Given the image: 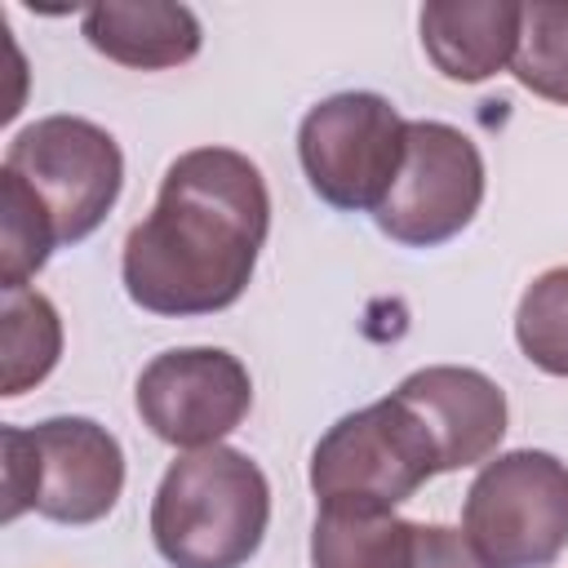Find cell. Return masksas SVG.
Masks as SVG:
<instances>
[{"mask_svg": "<svg viewBox=\"0 0 568 568\" xmlns=\"http://www.w3.org/2000/svg\"><path fill=\"white\" fill-rule=\"evenodd\" d=\"M271 226L257 164L231 146L182 151L155 209L124 240V288L151 315H213L240 302Z\"/></svg>", "mask_w": 568, "mask_h": 568, "instance_id": "1", "label": "cell"}, {"mask_svg": "<svg viewBox=\"0 0 568 568\" xmlns=\"http://www.w3.org/2000/svg\"><path fill=\"white\" fill-rule=\"evenodd\" d=\"M266 475L226 444L178 457L151 501V537L173 568H244L266 537Z\"/></svg>", "mask_w": 568, "mask_h": 568, "instance_id": "2", "label": "cell"}, {"mask_svg": "<svg viewBox=\"0 0 568 568\" xmlns=\"http://www.w3.org/2000/svg\"><path fill=\"white\" fill-rule=\"evenodd\" d=\"M4 519L36 510L53 524H98L124 488L120 439L89 417L4 426Z\"/></svg>", "mask_w": 568, "mask_h": 568, "instance_id": "3", "label": "cell"}, {"mask_svg": "<svg viewBox=\"0 0 568 568\" xmlns=\"http://www.w3.org/2000/svg\"><path fill=\"white\" fill-rule=\"evenodd\" d=\"M430 475H439V453L413 408L395 395L346 413L311 453L315 497L346 510H395Z\"/></svg>", "mask_w": 568, "mask_h": 568, "instance_id": "4", "label": "cell"}, {"mask_svg": "<svg viewBox=\"0 0 568 568\" xmlns=\"http://www.w3.org/2000/svg\"><path fill=\"white\" fill-rule=\"evenodd\" d=\"M462 524L488 568H550L568 546V466L541 448L501 453L475 475Z\"/></svg>", "mask_w": 568, "mask_h": 568, "instance_id": "5", "label": "cell"}, {"mask_svg": "<svg viewBox=\"0 0 568 568\" xmlns=\"http://www.w3.org/2000/svg\"><path fill=\"white\" fill-rule=\"evenodd\" d=\"M399 111L382 93H333L302 115L297 155L320 200L333 209H377L404 164Z\"/></svg>", "mask_w": 568, "mask_h": 568, "instance_id": "6", "label": "cell"}, {"mask_svg": "<svg viewBox=\"0 0 568 568\" xmlns=\"http://www.w3.org/2000/svg\"><path fill=\"white\" fill-rule=\"evenodd\" d=\"M4 169L36 191L53 217L58 244H75L98 231L124 182V155L115 138L80 115H44L27 124L9 142Z\"/></svg>", "mask_w": 568, "mask_h": 568, "instance_id": "7", "label": "cell"}, {"mask_svg": "<svg viewBox=\"0 0 568 568\" xmlns=\"http://www.w3.org/2000/svg\"><path fill=\"white\" fill-rule=\"evenodd\" d=\"M484 200L479 146L444 120H408L404 164L373 209L382 235L408 248H435L470 226Z\"/></svg>", "mask_w": 568, "mask_h": 568, "instance_id": "8", "label": "cell"}, {"mask_svg": "<svg viewBox=\"0 0 568 568\" xmlns=\"http://www.w3.org/2000/svg\"><path fill=\"white\" fill-rule=\"evenodd\" d=\"M253 404L248 368L217 346L155 355L138 377V413L173 448H209L231 435Z\"/></svg>", "mask_w": 568, "mask_h": 568, "instance_id": "9", "label": "cell"}, {"mask_svg": "<svg viewBox=\"0 0 568 568\" xmlns=\"http://www.w3.org/2000/svg\"><path fill=\"white\" fill-rule=\"evenodd\" d=\"M395 399H404L413 417L426 426L439 453V475L484 462L506 435V395L479 368H457V364L417 368L399 382Z\"/></svg>", "mask_w": 568, "mask_h": 568, "instance_id": "10", "label": "cell"}, {"mask_svg": "<svg viewBox=\"0 0 568 568\" xmlns=\"http://www.w3.org/2000/svg\"><path fill=\"white\" fill-rule=\"evenodd\" d=\"M519 13L515 0H430L422 9V49L448 80L479 84L515 58Z\"/></svg>", "mask_w": 568, "mask_h": 568, "instance_id": "11", "label": "cell"}, {"mask_svg": "<svg viewBox=\"0 0 568 568\" xmlns=\"http://www.w3.org/2000/svg\"><path fill=\"white\" fill-rule=\"evenodd\" d=\"M84 40L120 67H178L200 53V18L186 4L164 0H106L84 9Z\"/></svg>", "mask_w": 568, "mask_h": 568, "instance_id": "12", "label": "cell"}, {"mask_svg": "<svg viewBox=\"0 0 568 568\" xmlns=\"http://www.w3.org/2000/svg\"><path fill=\"white\" fill-rule=\"evenodd\" d=\"M417 524L390 510L324 506L311 528V568H413Z\"/></svg>", "mask_w": 568, "mask_h": 568, "instance_id": "13", "label": "cell"}, {"mask_svg": "<svg viewBox=\"0 0 568 568\" xmlns=\"http://www.w3.org/2000/svg\"><path fill=\"white\" fill-rule=\"evenodd\" d=\"M62 355V320L44 293H4L0 315V395H22L44 382Z\"/></svg>", "mask_w": 568, "mask_h": 568, "instance_id": "14", "label": "cell"}, {"mask_svg": "<svg viewBox=\"0 0 568 568\" xmlns=\"http://www.w3.org/2000/svg\"><path fill=\"white\" fill-rule=\"evenodd\" d=\"M58 248L53 217L18 173H0V288L18 293Z\"/></svg>", "mask_w": 568, "mask_h": 568, "instance_id": "15", "label": "cell"}, {"mask_svg": "<svg viewBox=\"0 0 568 568\" xmlns=\"http://www.w3.org/2000/svg\"><path fill=\"white\" fill-rule=\"evenodd\" d=\"M510 71L537 98L568 106V0L524 4Z\"/></svg>", "mask_w": 568, "mask_h": 568, "instance_id": "16", "label": "cell"}, {"mask_svg": "<svg viewBox=\"0 0 568 568\" xmlns=\"http://www.w3.org/2000/svg\"><path fill=\"white\" fill-rule=\"evenodd\" d=\"M519 351L555 377H568V266H555L528 284L515 311Z\"/></svg>", "mask_w": 568, "mask_h": 568, "instance_id": "17", "label": "cell"}, {"mask_svg": "<svg viewBox=\"0 0 568 568\" xmlns=\"http://www.w3.org/2000/svg\"><path fill=\"white\" fill-rule=\"evenodd\" d=\"M413 568H488L475 546L457 532V528H444V524H417V555H413Z\"/></svg>", "mask_w": 568, "mask_h": 568, "instance_id": "18", "label": "cell"}]
</instances>
